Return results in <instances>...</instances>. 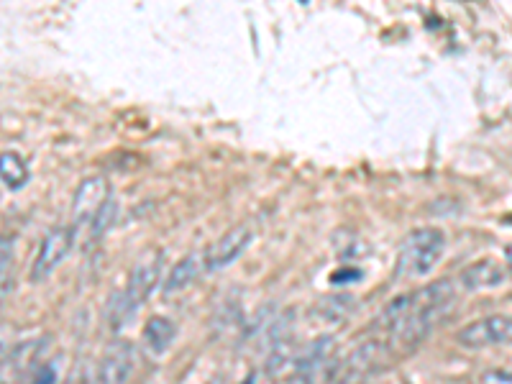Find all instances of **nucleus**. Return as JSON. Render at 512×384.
Returning <instances> with one entry per match:
<instances>
[{"label":"nucleus","mask_w":512,"mask_h":384,"mask_svg":"<svg viewBox=\"0 0 512 384\" xmlns=\"http://www.w3.org/2000/svg\"><path fill=\"white\" fill-rule=\"evenodd\" d=\"M456 290L448 280L431 282L420 290L405 292L384 305L377 323L395 346H413L433 331L438 320L454 305Z\"/></svg>","instance_id":"nucleus-1"},{"label":"nucleus","mask_w":512,"mask_h":384,"mask_svg":"<svg viewBox=\"0 0 512 384\" xmlns=\"http://www.w3.org/2000/svg\"><path fill=\"white\" fill-rule=\"evenodd\" d=\"M162 269H164V254L162 251H149L134 264L131 274H128L126 287L116 295L113 300V308L108 310V320L113 326H121L128 315L134 313L136 308L152 297V292L157 290L159 280H162Z\"/></svg>","instance_id":"nucleus-2"},{"label":"nucleus","mask_w":512,"mask_h":384,"mask_svg":"<svg viewBox=\"0 0 512 384\" xmlns=\"http://www.w3.org/2000/svg\"><path fill=\"white\" fill-rule=\"evenodd\" d=\"M446 251V233L441 228H413L397 249V277L413 280L436 269Z\"/></svg>","instance_id":"nucleus-3"},{"label":"nucleus","mask_w":512,"mask_h":384,"mask_svg":"<svg viewBox=\"0 0 512 384\" xmlns=\"http://www.w3.org/2000/svg\"><path fill=\"white\" fill-rule=\"evenodd\" d=\"M384 356H387V344L379 341V338H369V341H361L356 349H351L349 354L341 356L331 367V382L333 384H351L356 379L367 377L369 372H374L377 367H382Z\"/></svg>","instance_id":"nucleus-4"},{"label":"nucleus","mask_w":512,"mask_h":384,"mask_svg":"<svg viewBox=\"0 0 512 384\" xmlns=\"http://www.w3.org/2000/svg\"><path fill=\"white\" fill-rule=\"evenodd\" d=\"M111 182L105 175H90L77 185L75 198H72V228L82 231V228L93 226L95 218L100 216V210L111 203Z\"/></svg>","instance_id":"nucleus-5"},{"label":"nucleus","mask_w":512,"mask_h":384,"mask_svg":"<svg viewBox=\"0 0 512 384\" xmlns=\"http://www.w3.org/2000/svg\"><path fill=\"white\" fill-rule=\"evenodd\" d=\"M77 233L72 226H57L52 231L44 233V239H41L39 249H36L34 262H31L29 277L31 282H41L47 280L49 274L59 267V264L70 256L72 246H75Z\"/></svg>","instance_id":"nucleus-6"},{"label":"nucleus","mask_w":512,"mask_h":384,"mask_svg":"<svg viewBox=\"0 0 512 384\" xmlns=\"http://www.w3.org/2000/svg\"><path fill=\"white\" fill-rule=\"evenodd\" d=\"M44 349H47V338H34L16 344L3 367H0V384H31L36 372L44 367Z\"/></svg>","instance_id":"nucleus-7"},{"label":"nucleus","mask_w":512,"mask_h":384,"mask_svg":"<svg viewBox=\"0 0 512 384\" xmlns=\"http://www.w3.org/2000/svg\"><path fill=\"white\" fill-rule=\"evenodd\" d=\"M459 344L466 349H489V346L512 344V315H487L472 320L459 331Z\"/></svg>","instance_id":"nucleus-8"},{"label":"nucleus","mask_w":512,"mask_h":384,"mask_svg":"<svg viewBox=\"0 0 512 384\" xmlns=\"http://www.w3.org/2000/svg\"><path fill=\"white\" fill-rule=\"evenodd\" d=\"M336 359V338L320 336L313 344L305 346L300 354L295 356V372L297 379L303 384H313L320 374H328Z\"/></svg>","instance_id":"nucleus-9"},{"label":"nucleus","mask_w":512,"mask_h":384,"mask_svg":"<svg viewBox=\"0 0 512 384\" xmlns=\"http://www.w3.org/2000/svg\"><path fill=\"white\" fill-rule=\"evenodd\" d=\"M136 372V349L128 341H113L100 361L95 382L98 384H128Z\"/></svg>","instance_id":"nucleus-10"},{"label":"nucleus","mask_w":512,"mask_h":384,"mask_svg":"<svg viewBox=\"0 0 512 384\" xmlns=\"http://www.w3.org/2000/svg\"><path fill=\"white\" fill-rule=\"evenodd\" d=\"M251 228L249 226H236L228 233H223L216 244H210L205 249V272H221L228 264L236 262L251 244Z\"/></svg>","instance_id":"nucleus-11"},{"label":"nucleus","mask_w":512,"mask_h":384,"mask_svg":"<svg viewBox=\"0 0 512 384\" xmlns=\"http://www.w3.org/2000/svg\"><path fill=\"white\" fill-rule=\"evenodd\" d=\"M505 269L497 259H479L461 272V285L469 292L492 290L505 282Z\"/></svg>","instance_id":"nucleus-12"},{"label":"nucleus","mask_w":512,"mask_h":384,"mask_svg":"<svg viewBox=\"0 0 512 384\" xmlns=\"http://www.w3.org/2000/svg\"><path fill=\"white\" fill-rule=\"evenodd\" d=\"M205 272V251H198V254H187L185 259L169 269V274L164 277L162 290L164 295H177V292L187 290L192 282L198 280L200 274Z\"/></svg>","instance_id":"nucleus-13"},{"label":"nucleus","mask_w":512,"mask_h":384,"mask_svg":"<svg viewBox=\"0 0 512 384\" xmlns=\"http://www.w3.org/2000/svg\"><path fill=\"white\" fill-rule=\"evenodd\" d=\"M177 336V326L164 315H154V318L146 320L144 326V346L149 349V354L164 356L172 346Z\"/></svg>","instance_id":"nucleus-14"},{"label":"nucleus","mask_w":512,"mask_h":384,"mask_svg":"<svg viewBox=\"0 0 512 384\" xmlns=\"http://www.w3.org/2000/svg\"><path fill=\"white\" fill-rule=\"evenodd\" d=\"M29 177V167H26V162L18 157L16 152L0 154V182H3L8 190H21V187L29 182Z\"/></svg>","instance_id":"nucleus-15"},{"label":"nucleus","mask_w":512,"mask_h":384,"mask_svg":"<svg viewBox=\"0 0 512 384\" xmlns=\"http://www.w3.org/2000/svg\"><path fill=\"white\" fill-rule=\"evenodd\" d=\"M351 313H354V300H351L349 295L323 297V300L315 305V318H323L328 320V323H344Z\"/></svg>","instance_id":"nucleus-16"},{"label":"nucleus","mask_w":512,"mask_h":384,"mask_svg":"<svg viewBox=\"0 0 512 384\" xmlns=\"http://www.w3.org/2000/svg\"><path fill=\"white\" fill-rule=\"evenodd\" d=\"M116 216H118V205L111 200V203H108L103 210H100V216L95 218L93 226H90V241H98L100 236H103V233L108 231V228H111L113 223H116Z\"/></svg>","instance_id":"nucleus-17"},{"label":"nucleus","mask_w":512,"mask_h":384,"mask_svg":"<svg viewBox=\"0 0 512 384\" xmlns=\"http://www.w3.org/2000/svg\"><path fill=\"white\" fill-rule=\"evenodd\" d=\"M13 267V241L0 236V282L8 280V269Z\"/></svg>","instance_id":"nucleus-18"},{"label":"nucleus","mask_w":512,"mask_h":384,"mask_svg":"<svg viewBox=\"0 0 512 384\" xmlns=\"http://www.w3.org/2000/svg\"><path fill=\"white\" fill-rule=\"evenodd\" d=\"M16 349V341H13V331L6 326H0V367H3V361L11 356V351Z\"/></svg>","instance_id":"nucleus-19"},{"label":"nucleus","mask_w":512,"mask_h":384,"mask_svg":"<svg viewBox=\"0 0 512 384\" xmlns=\"http://www.w3.org/2000/svg\"><path fill=\"white\" fill-rule=\"evenodd\" d=\"M479 384H512V372L510 369H489L482 374Z\"/></svg>","instance_id":"nucleus-20"},{"label":"nucleus","mask_w":512,"mask_h":384,"mask_svg":"<svg viewBox=\"0 0 512 384\" xmlns=\"http://www.w3.org/2000/svg\"><path fill=\"white\" fill-rule=\"evenodd\" d=\"M6 292H8V280L0 282V305H3V297H6Z\"/></svg>","instance_id":"nucleus-21"},{"label":"nucleus","mask_w":512,"mask_h":384,"mask_svg":"<svg viewBox=\"0 0 512 384\" xmlns=\"http://www.w3.org/2000/svg\"><path fill=\"white\" fill-rule=\"evenodd\" d=\"M507 269H510V274H512V246H510V249H507Z\"/></svg>","instance_id":"nucleus-22"}]
</instances>
